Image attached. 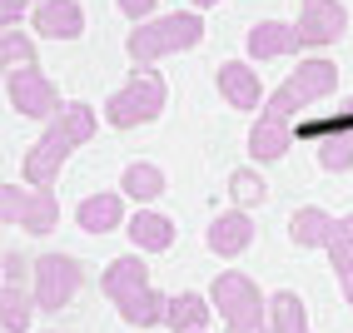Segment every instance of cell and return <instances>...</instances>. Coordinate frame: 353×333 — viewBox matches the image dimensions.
Listing matches in <instances>:
<instances>
[{"label":"cell","mask_w":353,"mask_h":333,"mask_svg":"<svg viewBox=\"0 0 353 333\" xmlns=\"http://www.w3.org/2000/svg\"><path fill=\"white\" fill-rule=\"evenodd\" d=\"M0 60H6V70H15V65H35V40L20 30V26H6V40H0Z\"/></svg>","instance_id":"obj_25"},{"label":"cell","mask_w":353,"mask_h":333,"mask_svg":"<svg viewBox=\"0 0 353 333\" xmlns=\"http://www.w3.org/2000/svg\"><path fill=\"white\" fill-rule=\"evenodd\" d=\"M35 6H40V0H0V26H20Z\"/></svg>","instance_id":"obj_27"},{"label":"cell","mask_w":353,"mask_h":333,"mask_svg":"<svg viewBox=\"0 0 353 333\" xmlns=\"http://www.w3.org/2000/svg\"><path fill=\"white\" fill-rule=\"evenodd\" d=\"M214 80H219V94H224L234 110H244V114H249V110L264 105V85H259V75H254L244 60H224Z\"/></svg>","instance_id":"obj_15"},{"label":"cell","mask_w":353,"mask_h":333,"mask_svg":"<svg viewBox=\"0 0 353 333\" xmlns=\"http://www.w3.org/2000/svg\"><path fill=\"white\" fill-rule=\"evenodd\" d=\"M284 150H289V125H284V120H269V114H259L254 130H249V154L269 164V159H284Z\"/></svg>","instance_id":"obj_23"},{"label":"cell","mask_w":353,"mask_h":333,"mask_svg":"<svg viewBox=\"0 0 353 333\" xmlns=\"http://www.w3.org/2000/svg\"><path fill=\"white\" fill-rule=\"evenodd\" d=\"M130 244L145 249V254H164L174 244V219L170 214H154V209H139L130 219Z\"/></svg>","instance_id":"obj_18"},{"label":"cell","mask_w":353,"mask_h":333,"mask_svg":"<svg viewBox=\"0 0 353 333\" xmlns=\"http://www.w3.org/2000/svg\"><path fill=\"white\" fill-rule=\"evenodd\" d=\"M30 26L45 40H75L85 30V10H80V0H40L30 10Z\"/></svg>","instance_id":"obj_11"},{"label":"cell","mask_w":353,"mask_h":333,"mask_svg":"<svg viewBox=\"0 0 353 333\" xmlns=\"http://www.w3.org/2000/svg\"><path fill=\"white\" fill-rule=\"evenodd\" d=\"M75 219L85 234H110V229H120L125 224V194H114V189H105V194H85L80 209H75Z\"/></svg>","instance_id":"obj_16"},{"label":"cell","mask_w":353,"mask_h":333,"mask_svg":"<svg viewBox=\"0 0 353 333\" xmlns=\"http://www.w3.org/2000/svg\"><path fill=\"white\" fill-rule=\"evenodd\" d=\"M209 299H214L219 319L229 323V333H269V299L259 294V283L249 274L224 269L209 289Z\"/></svg>","instance_id":"obj_4"},{"label":"cell","mask_w":353,"mask_h":333,"mask_svg":"<svg viewBox=\"0 0 353 333\" xmlns=\"http://www.w3.org/2000/svg\"><path fill=\"white\" fill-rule=\"evenodd\" d=\"M80 283H85V269L70 254H45L35 264V303L40 308H65L80 294Z\"/></svg>","instance_id":"obj_8"},{"label":"cell","mask_w":353,"mask_h":333,"mask_svg":"<svg viewBox=\"0 0 353 333\" xmlns=\"http://www.w3.org/2000/svg\"><path fill=\"white\" fill-rule=\"evenodd\" d=\"M199 40H204V20H199V10H174V15L145 20L139 30H130L125 50H130L134 65H154V60L174 55V50H194Z\"/></svg>","instance_id":"obj_2"},{"label":"cell","mask_w":353,"mask_h":333,"mask_svg":"<svg viewBox=\"0 0 353 333\" xmlns=\"http://www.w3.org/2000/svg\"><path fill=\"white\" fill-rule=\"evenodd\" d=\"M269 333H309V308L299 294L289 289L269 294Z\"/></svg>","instance_id":"obj_21"},{"label":"cell","mask_w":353,"mask_h":333,"mask_svg":"<svg viewBox=\"0 0 353 333\" xmlns=\"http://www.w3.org/2000/svg\"><path fill=\"white\" fill-rule=\"evenodd\" d=\"M120 189L130 199H139V204H150V199H159L164 189V170L159 164H150V159H134V164H125V174H120Z\"/></svg>","instance_id":"obj_20"},{"label":"cell","mask_w":353,"mask_h":333,"mask_svg":"<svg viewBox=\"0 0 353 333\" xmlns=\"http://www.w3.org/2000/svg\"><path fill=\"white\" fill-rule=\"evenodd\" d=\"M229 194L239 199V209H254V204L269 199V189H264V179H259L254 170H234L229 174Z\"/></svg>","instance_id":"obj_26"},{"label":"cell","mask_w":353,"mask_h":333,"mask_svg":"<svg viewBox=\"0 0 353 333\" xmlns=\"http://www.w3.org/2000/svg\"><path fill=\"white\" fill-rule=\"evenodd\" d=\"M339 90V65L334 60H303L299 70H289V80L279 85L274 94H269V120H294L299 110H309L314 100H323V94H334Z\"/></svg>","instance_id":"obj_5"},{"label":"cell","mask_w":353,"mask_h":333,"mask_svg":"<svg viewBox=\"0 0 353 333\" xmlns=\"http://www.w3.org/2000/svg\"><path fill=\"white\" fill-rule=\"evenodd\" d=\"M209 303L214 299H204V294H174L170 308H164V323H170L174 333H199L209 323Z\"/></svg>","instance_id":"obj_22"},{"label":"cell","mask_w":353,"mask_h":333,"mask_svg":"<svg viewBox=\"0 0 353 333\" xmlns=\"http://www.w3.org/2000/svg\"><path fill=\"white\" fill-rule=\"evenodd\" d=\"M294 26H299L303 45H334L348 30V10L339 6V0H303V15L294 20Z\"/></svg>","instance_id":"obj_10"},{"label":"cell","mask_w":353,"mask_h":333,"mask_svg":"<svg viewBox=\"0 0 353 333\" xmlns=\"http://www.w3.org/2000/svg\"><path fill=\"white\" fill-rule=\"evenodd\" d=\"M199 333H204V328H199Z\"/></svg>","instance_id":"obj_33"},{"label":"cell","mask_w":353,"mask_h":333,"mask_svg":"<svg viewBox=\"0 0 353 333\" xmlns=\"http://www.w3.org/2000/svg\"><path fill=\"white\" fill-rule=\"evenodd\" d=\"M164 100H170V85H164V75H159L154 65H139L134 75H130V85L114 90L110 100H105V120H110L114 130H139V125L159 120Z\"/></svg>","instance_id":"obj_3"},{"label":"cell","mask_w":353,"mask_h":333,"mask_svg":"<svg viewBox=\"0 0 353 333\" xmlns=\"http://www.w3.org/2000/svg\"><path fill=\"white\" fill-rule=\"evenodd\" d=\"M100 289H105V294H110L114 303H125L130 294L150 289V269H145V259H134V254H120V259H114V264L105 269Z\"/></svg>","instance_id":"obj_17"},{"label":"cell","mask_w":353,"mask_h":333,"mask_svg":"<svg viewBox=\"0 0 353 333\" xmlns=\"http://www.w3.org/2000/svg\"><path fill=\"white\" fill-rule=\"evenodd\" d=\"M95 130H100V114L90 110V105H65L55 120H50V130H45L35 145H30V154H26V184L50 189L60 179V170H65L70 150L85 145V139H95Z\"/></svg>","instance_id":"obj_1"},{"label":"cell","mask_w":353,"mask_h":333,"mask_svg":"<svg viewBox=\"0 0 353 333\" xmlns=\"http://www.w3.org/2000/svg\"><path fill=\"white\" fill-rule=\"evenodd\" d=\"M6 94H10V110H20L26 120H55V114L65 110L55 80L40 75V65H15V70H6Z\"/></svg>","instance_id":"obj_6"},{"label":"cell","mask_w":353,"mask_h":333,"mask_svg":"<svg viewBox=\"0 0 353 333\" xmlns=\"http://www.w3.org/2000/svg\"><path fill=\"white\" fill-rule=\"evenodd\" d=\"M114 6H120L130 20H150L154 15V0H114Z\"/></svg>","instance_id":"obj_28"},{"label":"cell","mask_w":353,"mask_h":333,"mask_svg":"<svg viewBox=\"0 0 353 333\" xmlns=\"http://www.w3.org/2000/svg\"><path fill=\"white\" fill-rule=\"evenodd\" d=\"M339 234H343V219H334V214L319 209V204H303L294 219H289V239L299 249H328Z\"/></svg>","instance_id":"obj_12"},{"label":"cell","mask_w":353,"mask_h":333,"mask_svg":"<svg viewBox=\"0 0 353 333\" xmlns=\"http://www.w3.org/2000/svg\"><path fill=\"white\" fill-rule=\"evenodd\" d=\"M35 289L26 294L20 283H6V294H0V328L6 333H30V314H35Z\"/></svg>","instance_id":"obj_24"},{"label":"cell","mask_w":353,"mask_h":333,"mask_svg":"<svg viewBox=\"0 0 353 333\" xmlns=\"http://www.w3.org/2000/svg\"><path fill=\"white\" fill-rule=\"evenodd\" d=\"M303 50V35L299 26H284V20H259V26L249 30V60H279V55H294Z\"/></svg>","instance_id":"obj_13"},{"label":"cell","mask_w":353,"mask_h":333,"mask_svg":"<svg viewBox=\"0 0 353 333\" xmlns=\"http://www.w3.org/2000/svg\"><path fill=\"white\" fill-rule=\"evenodd\" d=\"M303 134L314 139V159H319V170L328 174H343L353 170V114H339V120H328V125H303Z\"/></svg>","instance_id":"obj_9"},{"label":"cell","mask_w":353,"mask_h":333,"mask_svg":"<svg viewBox=\"0 0 353 333\" xmlns=\"http://www.w3.org/2000/svg\"><path fill=\"white\" fill-rule=\"evenodd\" d=\"M339 283H343V299H348V308H353V269H339Z\"/></svg>","instance_id":"obj_30"},{"label":"cell","mask_w":353,"mask_h":333,"mask_svg":"<svg viewBox=\"0 0 353 333\" xmlns=\"http://www.w3.org/2000/svg\"><path fill=\"white\" fill-rule=\"evenodd\" d=\"M343 239H353V214H343Z\"/></svg>","instance_id":"obj_32"},{"label":"cell","mask_w":353,"mask_h":333,"mask_svg":"<svg viewBox=\"0 0 353 333\" xmlns=\"http://www.w3.org/2000/svg\"><path fill=\"white\" fill-rule=\"evenodd\" d=\"M0 214H6V224H15V229H26V234H50L55 224H60V204H55V194L50 189H15V184H6V194H0Z\"/></svg>","instance_id":"obj_7"},{"label":"cell","mask_w":353,"mask_h":333,"mask_svg":"<svg viewBox=\"0 0 353 333\" xmlns=\"http://www.w3.org/2000/svg\"><path fill=\"white\" fill-rule=\"evenodd\" d=\"M26 274H35V269H26V259H20V254H6V283H20Z\"/></svg>","instance_id":"obj_29"},{"label":"cell","mask_w":353,"mask_h":333,"mask_svg":"<svg viewBox=\"0 0 353 333\" xmlns=\"http://www.w3.org/2000/svg\"><path fill=\"white\" fill-rule=\"evenodd\" d=\"M164 308H170V294H159L150 283V289H139V294H130L120 303V319L130 328H154V323H164Z\"/></svg>","instance_id":"obj_19"},{"label":"cell","mask_w":353,"mask_h":333,"mask_svg":"<svg viewBox=\"0 0 353 333\" xmlns=\"http://www.w3.org/2000/svg\"><path fill=\"white\" fill-rule=\"evenodd\" d=\"M194 10H209V6H224V0H190Z\"/></svg>","instance_id":"obj_31"},{"label":"cell","mask_w":353,"mask_h":333,"mask_svg":"<svg viewBox=\"0 0 353 333\" xmlns=\"http://www.w3.org/2000/svg\"><path fill=\"white\" fill-rule=\"evenodd\" d=\"M204 244H209V254H219V259H234V254H244V249L254 244L249 209H229V214H219V219L209 224Z\"/></svg>","instance_id":"obj_14"}]
</instances>
